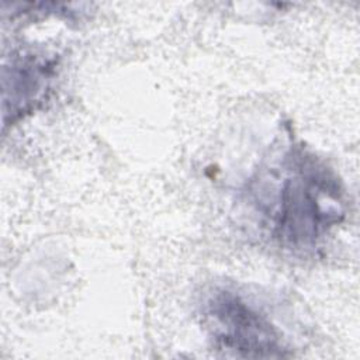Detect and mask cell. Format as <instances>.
<instances>
[{
    "instance_id": "1",
    "label": "cell",
    "mask_w": 360,
    "mask_h": 360,
    "mask_svg": "<svg viewBox=\"0 0 360 360\" xmlns=\"http://www.w3.org/2000/svg\"><path fill=\"white\" fill-rule=\"evenodd\" d=\"M276 179V198L266 212L280 242L304 248L315 243L343 215L342 188L336 177L314 156L291 150Z\"/></svg>"
},
{
    "instance_id": "2",
    "label": "cell",
    "mask_w": 360,
    "mask_h": 360,
    "mask_svg": "<svg viewBox=\"0 0 360 360\" xmlns=\"http://www.w3.org/2000/svg\"><path fill=\"white\" fill-rule=\"evenodd\" d=\"M207 328L214 345L236 357L290 356L276 325L239 294L221 290L207 302Z\"/></svg>"
}]
</instances>
